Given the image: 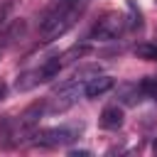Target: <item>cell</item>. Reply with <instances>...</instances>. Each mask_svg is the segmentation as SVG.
Masks as SVG:
<instances>
[{"mask_svg":"<svg viewBox=\"0 0 157 157\" xmlns=\"http://www.w3.org/2000/svg\"><path fill=\"white\" fill-rule=\"evenodd\" d=\"M83 86H86L83 81H74V78H69L66 83H61L56 88V93L47 101V113L54 115V113H64L66 108H71L78 101V96H83Z\"/></svg>","mask_w":157,"mask_h":157,"instance_id":"cell-1","label":"cell"},{"mask_svg":"<svg viewBox=\"0 0 157 157\" xmlns=\"http://www.w3.org/2000/svg\"><path fill=\"white\" fill-rule=\"evenodd\" d=\"M81 128H83V125H74V128L61 125V128L37 130V132L32 135V137H34L32 142H34V145H39V147H59V145H69L71 140H76V137H78Z\"/></svg>","mask_w":157,"mask_h":157,"instance_id":"cell-2","label":"cell"},{"mask_svg":"<svg viewBox=\"0 0 157 157\" xmlns=\"http://www.w3.org/2000/svg\"><path fill=\"white\" fill-rule=\"evenodd\" d=\"M123 25H125V17H123L120 12H105V15L96 22V27H93V32H91V39H103V42L115 39V37L120 34Z\"/></svg>","mask_w":157,"mask_h":157,"instance_id":"cell-3","label":"cell"},{"mask_svg":"<svg viewBox=\"0 0 157 157\" xmlns=\"http://www.w3.org/2000/svg\"><path fill=\"white\" fill-rule=\"evenodd\" d=\"M113 83H115L113 76L98 74V76H93V78L86 81V86H83V96H88V98H98V96H103L105 91H110Z\"/></svg>","mask_w":157,"mask_h":157,"instance_id":"cell-4","label":"cell"},{"mask_svg":"<svg viewBox=\"0 0 157 157\" xmlns=\"http://www.w3.org/2000/svg\"><path fill=\"white\" fill-rule=\"evenodd\" d=\"M123 108H118V105H108V108H103V113H101V125L105 128V130H118L120 125H123Z\"/></svg>","mask_w":157,"mask_h":157,"instance_id":"cell-5","label":"cell"},{"mask_svg":"<svg viewBox=\"0 0 157 157\" xmlns=\"http://www.w3.org/2000/svg\"><path fill=\"white\" fill-rule=\"evenodd\" d=\"M61 59L56 56V59H49V61H44L39 69H37V78H39V83L42 81H52V78H56L59 76V71H61Z\"/></svg>","mask_w":157,"mask_h":157,"instance_id":"cell-6","label":"cell"},{"mask_svg":"<svg viewBox=\"0 0 157 157\" xmlns=\"http://www.w3.org/2000/svg\"><path fill=\"white\" fill-rule=\"evenodd\" d=\"M135 56L137 59H147V61H157V44H150V42H142L137 44L135 49Z\"/></svg>","mask_w":157,"mask_h":157,"instance_id":"cell-7","label":"cell"},{"mask_svg":"<svg viewBox=\"0 0 157 157\" xmlns=\"http://www.w3.org/2000/svg\"><path fill=\"white\" fill-rule=\"evenodd\" d=\"M88 52H91L88 44H74L69 52H64L61 61H74V59H78V56H83V54H88Z\"/></svg>","mask_w":157,"mask_h":157,"instance_id":"cell-8","label":"cell"},{"mask_svg":"<svg viewBox=\"0 0 157 157\" xmlns=\"http://www.w3.org/2000/svg\"><path fill=\"white\" fill-rule=\"evenodd\" d=\"M140 91L142 96H150V98H157V76H147L140 81Z\"/></svg>","mask_w":157,"mask_h":157,"instance_id":"cell-9","label":"cell"},{"mask_svg":"<svg viewBox=\"0 0 157 157\" xmlns=\"http://www.w3.org/2000/svg\"><path fill=\"white\" fill-rule=\"evenodd\" d=\"M128 10H130V25L132 27H142V12H140V7L135 5V0H128Z\"/></svg>","mask_w":157,"mask_h":157,"instance_id":"cell-10","label":"cell"},{"mask_svg":"<svg viewBox=\"0 0 157 157\" xmlns=\"http://www.w3.org/2000/svg\"><path fill=\"white\" fill-rule=\"evenodd\" d=\"M22 32H25V22L20 20V22H15V25H12V29L7 32V42H15V39H17Z\"/></svg>","mask_w":157,"mask_h":157,"instance_id":"cell-11","label":"cell"},{"mask_svg":"<svg viewBox=\"0 0 157 157\" xmlns=\"http://www.w3.org/2000/svg\"><path fill=\"white\" fill-rule=\"evenodd\" d=\"M12 5H15V0H5V2L0 5V27L5 25V17L10 15V10H12Z\"/></svg>","mask_w":157,"mask_h":157,"instance_id":"cell-12","label":"cell"},{"mask_svg":"<svg viewBox=\"0 0 157 157\" xmlns=\"http://www.w3.org/2000/svg\"><path fill=\"white\" fill-rule=\"evenodd\" d=\"M88 150H71V157H86Z\"/></svg>","mask_w":157,"mask_h":157,"instance_id":"cell-13","label":"cell"},{"mask_svg":"<svg viewBox=\"0 0 157 157\" xmlns=\"http://www.w3.org/2000/svg\"><path fill=\"white\" fill-rule=\"evenodd\" d=\"M155 150H157V140H155Z\"/></svg>","mask_w":157,"mask_h":157,"instance_id":"cell-14","label":"cell"}]
</instances>
